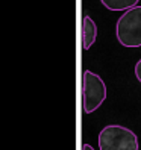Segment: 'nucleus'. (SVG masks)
Segmentation results:
<instances>
[{"label":"nucleus","mask_w":141,"mask_h":150,"mask_svg":"<svg viewBox=\"0 0 141 150\" xmlns=\"http://www.w3.org/2000/svg\"><path fill=\"white\" fill-rule=\"evenodd\" d=\"M117 40L125 47H141V6L128 9L117 21Z\"/></svg>","instance_id":"nucleus-1"},{"label":"nucleus","mask_w":141,"mask_h":150,"mask_svg":"<svg viewBox=\"0 0 141 150\" xmlns=\"http://www.w3.org/2000/svg\"><path fill=\"white\" fill-rule=\"evenodd\" d=\"M100 150H138V137L130 129L118 125L103 127L99 134Z\"/></svg>","instance_id":"nucleus-2"},{"label":"nucleus","mask_w":141,"mask_h":150,"mask_svg":"<svg viewBox=\"0 0 141 150\" xmlns=\"http://www.w3.org/2000/svg\"><path fill=\"white\" fill-rule=\"evenodd\" d=\"M84 111L85 114H91L106 99V85L102 81L99 74H96L90 70L84 71Z\"/></svg>","instance_id":"nucleus-3"},{"label":"nucleus","mask_w":141,"mask_h":150,"mask_svg":"<svg viewBox=\"0 0 141 150\" xmlns=\"http://www.w3.org/2000/svg\"><path fill=\"white\" fill-rule=\"evenodd\" d=\"M97 38V26L90 15H85L82 20V46L88 50Z\"/></svg>","instance_id":"nucleus-4"},{"label":"nucleus","mask_w":141,"mask_h":150,"mask_svg":"<svg viewBox=\"0 0 141 150\" xmlns=\"http://www.w3.org/2000/svg\"><path fill=\"white\" fill-rule=\"evenodd\" d=\"M100 2L109 11H128L137 6L140 0H100Z\"/></svg>","instance_id":"nucleus-5"},{"label":"nucleus","mask_w":141,"mask_h":150,"mask_svg":"<svg viewBox=\"0 0 141 150\" xmlns=\"http://www.w3.org/2000/svg\"><path fill=\"white\" fill-rule=\"evenodd\" d=\"M135 76H137V79L141 82V59L138 61V62L135 64Z\"/></svg>","instance_id":"nucleus-6"},{"label":"nucleus","mask_w":141,"mask_h":150,"mask_svg":"<svg viewBox=\"0 0 141 150\" xmlns=\"http://www.w3.org/2000/svg\"><path fill=\"white\" fill-rule=\"evenodd\" d=\"M82 150H94L90 144H82Z\"/></svg>","instance_id":"nucleus-7"}]
</instances>
